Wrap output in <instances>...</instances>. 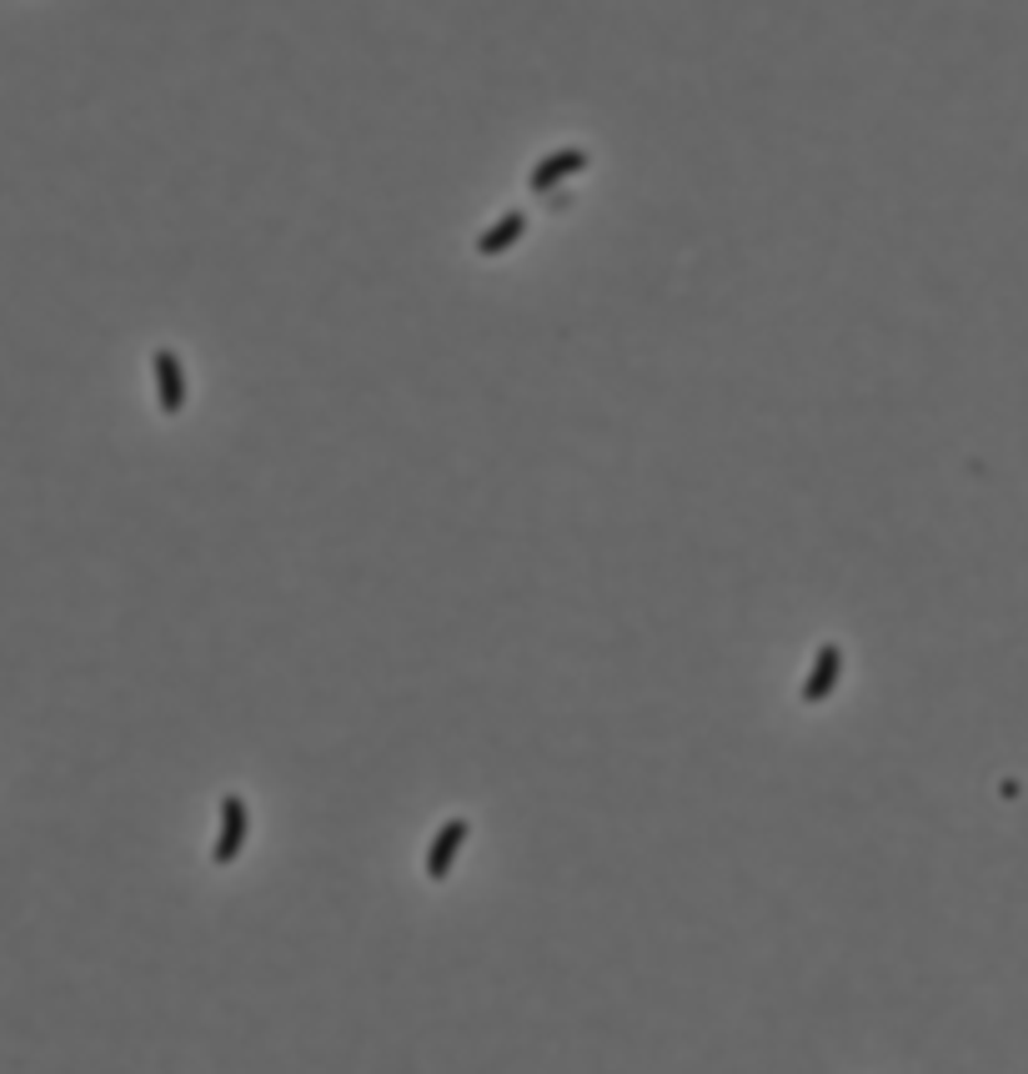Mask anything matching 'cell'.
Returning <instances> with one entry per match:
<instances>
[{
    "mask_svg": "<svg viewBox=\"0 0 1028 1074\" xmlns=\"http://www.w3.org/2000/svg\"><path fill=\"white\" fill-rule=\"evenodd\" d=\"M467 828H472L467 818H447V824H441V834L431 838V848H427V874H431V879H447V874H452L457 848L467 844Z\"/></svg>",
    "mask_w": 1028,
    "mask_h": 1074,
    "instance_id": "cell-3",
    "label": "cell"
},
{
    "mask_svg": "<svg viewBox=\"0 0 1028 1074\" xmlns=\"http://www.w3.org/2000/svg\"><path fill=\"white\" fill-rule=\"evenodd\" d=\"M247 824H251L247 803H241L237 793H227V799H221V838H216V864H237L241 844H247Z\"/></svg>",
    "mask_w": 1028,
    "mask_h": 1074,
    "instance_id": "cell-1",
    "label": "cell"
},
{
    "mask_svg": "<svg viewBox=\"0 0 1028 1074\" xmlns=\"http://www.w3.org/2000/svg\"><path fill=\"white\" fill-rule=\"evenodd\" d=\"M151 372H156V392H161V412L176 417L186 408V377H182V362H176V351H156L151 357Z\"/></svg>",
    "mask_w": 1028,
    "mask_h": 1074,
    "instance_id": "cell-2",
    "label": "cell"
},
{
    "mask_svg": "<svg viewBox=\"0 0 1028 1074\" xmlns=\"http://www.w3.org/2000/svg\"><path fill=\"white\" fill-rule=\"evenodd\" d=\"M577 171H588V151H582V147L557 151V156H543V161H537V171H532V192H547L553 182L577 176Z\"/></svg>",
    "mask_w": 1028,
    "mask_h": 1074,
    "instance_id": "cell-5",
    "label": "cell"
},
{
    "mask_svg": "<svg viewBox=\"0 0 1028 1074\" xmlns=\"http://www.w3.org/2000/svg\"><path fill=\"white\" fill-rule=\"evenodd\" d=\"M522 231H527V216H522V211H507L492 231H482L477 251H482V257H502L507 247H517V241H522Z\"/></svg>",
    "mask_w": 1028,
    "mask_h": 1074,
    "instance_id": "cell-6",
    "label": "cell"
},
{
    "mask_svg": "<svg viewBox=\"0 0 1028 1074\" xmlns=\"http://www.w3.org/2000/svg\"><path fill=\"white\" fill-rule=\"evenodd\" d=\"M838 679H843V648L823 643V648H818L813 673H808V683H802V698H808V703H823L828 693L838 688Z\"/></svg>",
    "mask_w": 1028,
    "mask_h": 1074,
    "instance_id": "cell-4",
    "label": "cell"
}]
</instances>
